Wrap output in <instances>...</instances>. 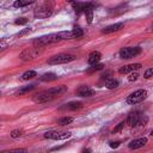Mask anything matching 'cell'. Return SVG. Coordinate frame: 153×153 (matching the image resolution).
Wrapping results in <instances>:
<instances>
[{
  "label": "cell",
  "mask_w": 153,
  "mask_h": 153,
  "mask_svg": "<svg viewBox=\"0 0 153 153\" xmlns=\"http://www.w3.org/2000/svg\"><path fill=\"white\" fill-rule=\"evenodd\" d=\"M72 38H73L72 31H61V32H56V33L45 35V36H42V37L35 39L33 45H35V48H41V47H44L50 43H56L62 39H72Z\"/></svg>",
  "instance_id": "6da1fadb"
},
{
  "label": "cell",
  "mask_w": 153,
  "mask_h": 153,
  "mask_svg": "<svg viewBox=\"0 0 153 153\" xmlns=\"http://www.w3.org/2000/svg\"><path fill=\"white\" fill-rule=\"evenodd\" d=\"M67 91V86L65 85H61V86H56V87H51L49 90H45V91H42V92H38L36 93L33 97H32V100L35 103H47V102H50L53 100L55 97L65 93Z\"/></svg>",
  "instance_id": "7a4b0ae2"
},
{
  "label": "cell",
  "mask_w": 153,
  "mask_h": 153,
  "mask_svg": "<svg viewBox=\"0 0 153 153\" xmlns=\"http://www.w3.org/2000/svg\"><path fill=\"white\" fill-rule=\"evenodd\" d=\"M53 14V5L50 2H42L35 8V17L48 18Z\"/></svg>",
  "instance_id": "3957f363"
},
{
  "label": "cell",
  "mask_w": 153,
  "mask_h": 153,
  "mask_svg": "<svg viewBox=\"0 0 153 153\" xmlns=\"http://www.w3.org/2000/svg\"><path fill=\"white\" fill-rule=\"evenodd\" d=\"M146 97H147V91L146 90H136L127 97L126 102L128 104H137V103H141L142 100H145Z\"/></svg>",
  "instance_id": "277c9868"
},
{
  "label": "cell",
  "mask_w": 153,
  "mask_h": 153,
  "mask_svg": "<svg viewBox=\"0 0 153 153\" xmlns=\"http://www.w3.org/2000/svg\"><path fill=\"white\" fill-rule=\"evenodd\" d=\"M73 60H75V56L74 55H71V54H57V55L51 56L48 60V63L49 65H60V63L71 62Z\"/></svg>",
  "instance_id": "5b68a950"
},
{
  "label": "cell",
  "mask_w": 153,
  "mask_h": 153,
  "mask_svg": "<svg viewBox=\"0 0 153 153\" xmlns=\"http://www.w3.org/2000/svg\"><path fill=\"white\" fill-rule=\"evenodd\" d=\"M141 53V48L140 47H124L120 50V57L121 59H131L137 56Z\"/></svg>",
  "instance_id": "8992f818"
},
{
  "label": "cell",
  "mask_w": 153,
  "mask_h": 153,
  "mask_svg": "<svg viewBox=\"0 0 153 153\" xmlns=\"http://www.w3.org/2000/svg\"><path fill=\"white\" fill-rule=\"evenodd\" d=\"M146 121H147V117L143 118V116H141L139 112H130L127 117V123L130 127H137V126H141L142 123L145 124Z\"/></svg>",
  "instance_id": "52a82bcc"
},
{
  "label": "cell",
  "mask_w": 153,
  "mask_h": 153,
  "mask_svg": "<svg viewBox=\"0 0 153 153\" xmlns=\"http://www.w3.org/2000/svg\"><path fill=\"white\" fill-rule=\"evenodd\" d=\"M71 131H59V130H49L44 134L45 139H50V140H65L71 137Z\"/></svg>",
  "instance_id": "ba28073f"
},
{
  "label": "cell",
  "mask_w": 153,
  "mask_h": 153,
  "mask_svg": "<svg viewBox=\"0 0 153 153\" xmlns=\"http://www.w3.org/2000/svg\"><path fill=\"white\" fill-rule=\"evenodd\" d=\"M38 55V50L35 49V48H29V49H25L20 53L19 57L24 61H29V60H33L36 56Z\"/></svg>",
  "instance_id": "9c48e42d"
},
{
  "label": "cell",
  "mask_w": 153,
  "mask_h": 153,
  "mask_svg": "<svg viewBox=\"0 0 153 153\" xmlns=\"http://www.w3.org/2000/svg\"><path fill=\"white\" fill-rule=\"evenodd\" d=\"M75 94L79 97H91L94 94V90L91 88L90 86L84 85V86H80L79 88L75 90Z\"/></svg>",
  "instance_id": "30bf717a"
},
{
  "label": "cell",
  "mask_w": 153,
  "mask_h": 153,
  "mask_svg": "<svg viewBox=\"0 0 153 153\" xmlns=\"http://www.w3.org/2000/svg\"><path fill=\"white\" fill-rule=\"evenodd\" d=\"M141 68V63H130V65H126V66H122L118 72L121 74H127V73H131L134 71H137Z\"/></svg>",
  "instance_id": "8fae6325"
},
{
  "label": "cell",
  "mask_w": 153,
  "mask_h": 153,
  "mask_svg": "<svg viewBox=\"0 0 153 153\" xmlns=\"http://www.w3.org/2000/svg\"><path fill=\"white\" fill-rule=\"evenodd\" d=\"M146 143H147V139H146V137H139V139L131 140V141L129 142L128 147H129L130 149H137V148L143 147Z\"/></svg>",
  "instance_id": "7c38bea8"
},
{
  "label": "cell",
  "mask_w": 153,
  "mask_h": 153,
  "mask_svg": "<svg viewBox=\"0 0 153 153\" xmlns=\"http://www.w3.org/2000/svg\"><path fill=\"white\" fill-rule=\"evenodd\" d=\"M100 59H102V54H100L99 51H92V53H90V55H88L87 62H88V65L94 66V65H97V63L100 61Z\"/></svg>",
  "instance_id": "4fadbf2b"
},
{
  "label": "cell",
  "mask_w": 153,
  "mask_h": 153,
  "mask_svg": "<svg viewBox=\"0 0 153 153\" xmlns=\"http://www.w3.org/2000/svg\"><path fill=\"white\" fill-rule=\"evenodd\" d=\"M123 27V23H115L112 25H109L106 27H104L102 30V33H111V32H115V31H118L120 29Z\"/></svg>",
  "instance_id": "5bb4252c"
},
{
  "label": "cell",
  "mask_w": 153,
  "mask_h": 153,
  "mask_svg": "<svg viewBox=\"0 0 153 153\" xmlns=\"http://www.w3.org/2000/svg\"><path fill=\"white\" fill-rule=\"evenodd\" d=\"M57 79V75L55 73H44L43 75L39 76V80L42 81H54Z\"/></svg>",
  "instance_id": "9a60e30c"
},
{
  "label": "cell",
  "mask_w": 153,
  "mask_h": 153,
  "mask_svg": "<svg viewBox=\"0 0 153 153\" xmlns=\"http://www.w3.org/2000/svg\"><path fill=\"white\" fill-rule=\"evenodd\" d=\"M65 108L68 109V110H76V109L82 108V103L81 102H69V103L66 104Z\"/></svg>",
  "instance_id": "2e32d148"
},
{
  "label": "cell",
  "mask_w": 153,
  "mask_h": 153,
  "mask_svg": "<svg viewBox=\"0 0 153 153\" xmlns=\"http://www.w3.org/2000/svg\"><path fill=\"white\" fill-rule=\"evenodd\" d=\"M84 35V30L80 26H74V29L72 30V36L73 38H80Z\"/></svg>",
  "instance_id": "e0dca14e"
},
{
  "label": "cell",
  "mask_w": 153,
  "mask_h": 153,
  "mask_svg": "<svg viewBox=\"0 0 153 153\" xmlns=\"http://www.w3.org/2000/svg\"><path fill=\"white\" fill-rule=\"evenodd\" d=\"M35 76H37V73L35 71H26L25 73H23L22 75V80H29V79H33Z\"/></svg>",
  "instance_id": "ac0fdd59"
},
{
  "label": "cell",
  "mask_w": 153,
  "mask_h": 153,
  "mask_svg": "<svg viewBox=\"0 0 153 153\" xmlns=\"http://www.w3.org/2000/svg\"><path fill=\"white\" fill-rule=\"evenodd\" d=\"M118 80H116V79H114V78H111V79H109V80H106V82H105V86H106V88H109V90H111V88H116L117 86H118Z\"/></svg>",
  "instance_id": "d6986e66"
},
{
  "label": "cell",
  "mask_w": 153,
  "mask_h": 153,
  "mask_svg": "<svg viewBox=\"0 0 153 153\" xmlns=\"http://www.w3.org/2000/svg\"><path fill=\"white\" fill-rule=\"evenodd\" d=\"M84 13H85V16H86L87 23L91 24V23H92V19H93V8H87Z\"/></svg>",
  "instance_id": "ffe728a7"
},
{
  "label": "cell",
  "mask_w": 153,
  "mask_h": 153,
  "mask_svg": "<svg viewBox=\"0 0 153 153\" xmlns=\"http://www.w3.org/2000/svg\"><path fill=\"white\" fill-rule=\"evenodd\" d=\"M36 87V85H29V86H25V87H22L20 90H18L17 91V94H23V93H26V92H29V91H31V90H33Z\"/></svg>",
  "instance_id": "44dd1931"
},
{
  "label": "cell",
  "mask_w": 153,
  "mask_h": 153,
  "mask_svg": "<svg viewBox=\"0 0 153 153\" xmlns=\"http://www.w3.org/2000/svg\"><path fill=\"white\" fill-rule=\"evenodd\" d=\"M32 4V1H22V0H18V1H14L13 2V6L14 7H24V6H27Z\"/></svg>",
  "instance_id": "7402d4cb"
},
{
  "label": "cell",
  "mask_w": 153,
  "mask_h": 153,
  "mask_svg": "<svg viewBox=\"0 0 153 153\" xmlns=\"http://www.w3.org/2000/svg\"><path fill=\"white\" fill-rule=\"evenodd\" d=\"M23 135H24V130H22V129H14V130L11 131V136H12L13 139L20 137V136H23Z\"/></svg>",
  "instance_id": "603a6c76"
},
{
  "label": "cell",
  "mask_w": 153,
  "mask_h": 153,
  "mask_svg": "<svg viewBox=\"0 0 153 153\" xmlns=\"http://www.w3.org/2000/svg\"><path fill=\"white\" fill-rule=\"evenodd\" d=\"M71 122H73V117H62V118L59 121V124H60V126H67V124H69Z\"/></svg>",
  "instance_id": "cb8c5ba5"
},
{
  "label": "cell",
  "mask_w": 153,
  "mask_h": 153,
  "mask_svg": "<svg viewBox=\"0 0 153 153\" xmlns=\"http://www.w3.org/2000/svg\"><path fill=\"white\" fill-rule=\"evenodd\" d=\"M0 153H27V149H25V148H16V149H10V151H2Z\"/></svg>",
  "instance_id": "d4e9b609"
},
{
  "label": "cell",
  "mask_w": 153,
  "mask_h": 153,
  "mask_svg": "<svg viewBox=\"0 0 153 153\" xmlns=\"http://www.w3.org/2000/svg\"><path fill=\"white\" fill-rule=\"evenodd\" d=\"M137 78H139V73L137 72H131L128 76V80L129 81H135V80H137Z\"/></svg>",
  "instance_id": "484cf974"
},
{
  "label": "cell",
  "mask_w": 153,
  "mask_h": 153,
  "mask_svg": "<svg viewBox=\"0 0 153 153\" xmlns=\"http://www.w3.org/2000/svg\"><path fill=\"white\" fill-rule=\"evenodd\" d=\"M103 67H104V65H102V63H97V65H94V66H92L87 72H93V71H99V69H103Z\"/></svg>",
  "instance_id": "4316f807"
},
{
  "label": "cell",
  "mask_w": 153,
  "mask_h": 153,
  "mask_svg": "<svg viewBox=\"0 0 153 153\" xmlns=\"http://www.w3.org/2000/svg\"><path fill=\"white\" fill-rule=\"evenodd\" d=\"M26 23H27V19H26V18H18V19L14 22L16 25H24V24H26Z\"/></svg>",
  "instance_id": "83f0119b"
},
{
  "label": "cell",
  "mask_w": 153,
  "mask_h": 153,
  "mask_svg": "<svg viewBox=\"0 0 153 153\" xmlns=\"http://www.w3.org/2000/svg\"><path fill=\"white\" fill-rule=\"evenodd\" d=\"M152 74H153V68H148L146 72H145V74H143V76L146 78V79H149L151 76H152Z\"/></svg>",
  "instance_id": "f1b7e54d"
},
{
  "label": "cell",
  "mask_w": 153,
  "mask_h": 153,
  "mask_svg": "<svg viewBox=\"0 0 153 153\" xmlns=\"http://www.w3.org/2000/svg\"><path fill=\"white\" fill-rule=\"evenodd\" d=\"M124 124H126L124 122H121V123H120V124H118V126H117V127H116V128H115V129L112 130V133L115 134V133H117V131H120V130H121V129H122V128L124 127Z\"/></svg>",
  "instance_id": "f546056e"
},
{
  "label": "cell",
  "mask_w": 153,
  "mask_h": 153,
  "mask_svg": "<svg viewBox=\"0 0 153 153\" xmlns=\"http://www.w3.org/2000/svg\"><path fill=\"white\" fill-rule=\"evenodd\" d=\"M118 146H120V141H116V142L115 141H111L110 142V147L111 148H117Z\"/></svg>",
  "instance_id": "4dcf8cb0"
},
{
  "label": "cell",
  "mask_w": 153,
  "mask_h": 153,
  "mask_svg": "<svg viewBox=\"0 0 153 153\" xmlns=\"http://www.w3.org/2000/svg\"><path fill=\"white\" fill-rule=\"evenodd\" d=\"M29 32H31V29H26V30H24V31H22V32H19L17 36H19V37H22V36H24V35H26V33H29Z\"/></svg>",
  "instance_id": "1f68e13d"
},
{
  "label": "cell",
  "mask_w": 153,
  "mask_h": 153,
  "mask_svg": "<svg viewBox=\"0 0 153 153\" xmlns=\"http://www.w3.org/2000/svg\"><path fill=\"white\" fill-rule=\"evenodd\" d=\"M81 153H92V152H91V149H90V148H84Z\"/></svg>",
  "instance_id": "d6a6232c"
}]
</instances>
